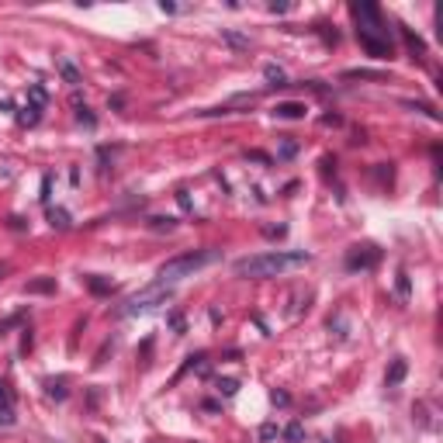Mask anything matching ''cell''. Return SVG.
Instances as JSON below:
<instances>
[{
    "mask_svg": "<svg viewBox=\"0 0 443 443\" xmlns=\"http://www.w3.org/2000/svg\"><path fill=\"white\" fill-rule=\"evenodd\" d=\"M312 257L305 250H270V253H257V257H243L233 264V270L239 277H281V274H291L298 267H305Z\"/></svg>",
    "mask_w": 443,
    "mask_h": 443,
    "instance_id": "cell-1",
    "label": "cell"
},
{
    "mask_svg": "<svg viewBox=\"0 0 443 443\" xmlns=\"http://www.w3.org/2000/svg\"><path fill=\"white\" fill-rule=\"evenodd\" d=\"M222 253L218 250H190V253H180L173 260H166L159 267V284H173V281H184V277H194L197 270L211 267Z\"/></svg>",
    "mask_w": 443,
    "mask_h": 443,
    "instance_id": "cell-2",
    "label": "cell"
},
{
    "mask_svg": "<svg viewBox=\"0 0 443 443\" xmlns=\"http://www.w3.org/2000/svg\"><path fill=\"white\" fill-rule=\"evenodd\" d=\"M166 302H170V288L166 284H149L139 295L125 298V305L118 308V315H146V312H152V308H159Z\"/></svg>",
    "mask_w": 443,
    "mask_h": 443,
    "instance_id": "cell-3",
    "label": "cell"
},
{
    "mask_svg": "<svg viewBox=\"0 0 443 443\" xmlns=\"http://www.w3.org/2000/svg\"><path fill=\"white\" fill-rule=\"evenodd\" d=\"M377 250L374 246H353L350 253H346V270H367V267H374L377 264Z\"/></svg>",
    "mask_w": 443,
    "mask_h": 443,
    "instance_id": "cell-4",
    "label": "cell"
},
{
    "mask_svg": "<svg viewBox=\"0 0 443 443\" xmlns=\"http://www.w3.org/2000/svg\"><path fill=\"white\" fill-rule=\"evenodd\" d=\"M42 104H46V90L35 87V90H32V104L18 115V121H21V125H35V121L42 118Z\"/></svg>",
    "mask_w": 443,
    "mask_h": 443,
    "instance_id": "cell-5",
    "label": "cell"
},
{
    "mask_svg": "<svg viewBox=\"0 0 443 443\" xmlns=\"http://www.w3.org/2000/svg\"><path fill=\"white\" fill-rule=\"evenodd\" d=\"M357 39H360V46H364V52H367V56H374V59H391V42L364 39V35H357Z\"/></svg>",
    "mask_w": 443,
    "mask_h": 443,
    "instance_id": "cell-6",
    "label": "cell"
},
{
    "mask_svg": "<svg viewBox=\"0 0 443 443\" xmlns=\"http://www.w3.org/2000/svg\"><path fill=\"white\" fill-rule=\"evenodd\" d=\"M0 426H14V398L8 384H0Z\"/></svg>",
    "mask_w": 443,
    "mask_h": 443,
    "instance_id": "cell-7",
    "label": "cell"
},
{
    "mask_svg": "<svg viewBox=\"0 0 443 443\" xmlns=\"http://www.w3.org/2000/svg\"><path fill=\"white\" fill-rule=\"evenodd\" d=\"M305 111H308V108H305L302 101H284V104H277V108H274V115H277V118H288V121L305 118Z\"/></svg>",
    "mask_w": 443,
    "mask_h": 443,
    "instance_id": "cell-8",
    "label": "cell"
},
{
    "mask_svg": "<svg viewBox=\"0 0 443 443\" xmlns=\"http://www.w3.org/2000/svg\"><path fill=\"white\" fill-rule=\"evenodd\" d=\"M405 371H408V364H405L402 357H395V360H391V367H388V374H384V384H388V388H395V384H402V377H405Z\"/></svg>",
    "mask_w": 443,
    "mask_h": 443,
    "instance_id": "cell-9",
    "label": "cell"
},
{
    "mask_svg": "<svg viewBox=\"0 0 443 443\" xmlns=\"http://www.w3.org/2000/svg\"><path fill=\"white\" fill-rule=\"evenodd\" d=\"M83 284H87L94 295H111V291H115V284H111V281H104V277H94V274H90V277H83Z\"/></svg>",
    "mask_w": 443,
    "mask_h": 443,
    "instance_id": "cell-10",
    "label": "cell"
},
{
    "mask_svg": "<svg viewBox=\"0 0 443 443\" xmlns=\"http://www.w3.org/2000/svg\"><path fill=\"white\" fill-rule=\"evenodd\" d=\"M28 291H32V295H49V291H56V281H52V277L32 281V284H28Z\"/></svg>",
    "mask_w": 443,
    "mask_h": 443,
    "instance_id": "cell-11",
    "label": "cell"
},
{
    "mask_svg": "<svg viewBox=\"0 0 443 443\" xmlns=\"http://www.w3.org/2000/svg\"><path fill=\"white\" fill-rule=\"evenodd\" d=\"M49 222H52L56 229H70V215H66L63 208H52V211H49Z\"/></svg>",
    "mask_w": 443,
    "mask_h": 443,
    "instance_id": "cell-12",
    "label": "cell"
},
{
    "mask_svg": "<svg viewBox=\"0 0 443 443\" xmlns=\"http://www.w3.org/2000/svg\"><path fill=\"white\" fill-rule=\"evenodd\" d=\"M402 35H405V42H408V49H412V52H419V56L426 52V46H422V39H419V35H412L408 28H402Z\"/></svg>",
    "mask_w": 443,
    "mask_h": 443,
    "instance_id": "cell-13",
    "label": "cell"
},
{
    "mask_svg": "<svg viewBox=\"0 0 443 443\" xmlns=\"http://www.w3.org/2000/svg\"><path fill=\"white\" fill-rule=\"evenodd\" d=\"M264 77H267L274 87H284V80H288V77H284V70H277V66H267V70H264Z\"/></svg>",
    "mask_w": 443,
    "mask_h": 443,
    "instance_id": "cell-14",
    "label": "cell"
},
{
    "mask_svg": "<svg viewBox=\"0 0 443 443\" xmlns=\"http://www.w3.org/2000/svg\"><path fill=\"white\" fill-rule=\"evenodd\" d=\"M395 291H398V298H402V302H408V274H405V270H398V281H395Z\"/></svg>",
    "mask_w": 443,
    "mask_h": 443,
    "instance_id": "cell-15",
    "label": "cell"
},
{
    "mask_svg": "<svg viewBox=\"0 0 443 443\" xmlns=\"http://www.w3.org/2000/svg\"><path fill=\"white\" fill-rule=\"evenodd\" d=\"M302 436H305V426H302V422H291V426L284 429V440H288V443H298Z\"/></svg>",
    "mask_w": 443,
    "mask_h": 443,
    "instance_id": "cell-16",
    "label": "cell"
},
{
    "mask_svg": "<svg viewBox=\"0 0 443 443\" xmlns=\"http://www.w3.org/2000/svg\"><path fill=\"white\" fill-rule=\"evenodd\" d=\"M218 391L226 395V398H233V395L239 391V381H233V377H226V381H218Z\"/></svg>",
    "mask_w": 443,
    "mask_h": 443,
    "instance_id": "cell-17",
    "label": "cell"
},
{
    "mask_svg": "<svg viewBox=\"0 0 443 443\" xmlns=\"http://www.w3.org/2000/svg\"><path fill=\"white\" fill-rule=\"evenodd\" d=\"M281 436V429L274 426V422H267V426H260V440H277Z\"/></svg>",
    "mask_w": 443,
    "mask_h": 443,
    "instance_id": "cell-18",
    "label": "cell"
},
{
    "mask_svg": "<svg viewBox=\"0 0 443 443\" xmlns=\"http://www.w3.org/2000/svg\"><path fill=\"white\" fill-rule=\"evenodd\" d=\"M173 226H177V222H173V218H152V229H156V233H163V229L170 233Z\"/></svg>",
    "mask_w": 443,
    "mask_h": 443,
    "instance_id": "cell-19",
    "label": "cell"
},
{
    "mask_svg": "<svg viewBox=\"0 0 443 443\" xmlns=\"http://www.w3.org/2000/svg\"><path fill=\"white\" fill-rule=\"evenodd\" d=\"M63 77H66L70 83H80V73H77V70H73L70 63H63Z\"/></svg>",
    "mask_w": 443,
    "mask_h": 443,
    "instance_id": "cell-20",
    "label": "cell"
},
{
    "mask_svg": "<svg viewBox=\"0 0 443 443\" xmlns=\"http://www.w3.org/2000/svg\"><path fill=\"white\" fill-rule=\"evenodd\" d=\"M170 326H173L177 333H184V315H177V312H173V315H170Z\"/></svg>",
    "mask_w": 443,
    "mask_h": 443,
    "instance_id": "cell-21",
    "label": "cell"
},
{
    "mask_svg": "<svg viewBox=\"0 0 443 443\" xmlns=\"http://www.w3.org/2000/svg\"><path fill=\"white\" fill-rule=\"evenodd\" d=\"M226 39H229V42H233V46H239V49H246V46H250V42H246V39H239V35H233V32H229V35H226Z\"/></svg>",
    "mask_w": 443,
    "mask_h": 443,
    "instance_id": "cell-22",
    "label": "cell"
},
{
    "mask_svg": "<svg viewBox=\"0 0 443 443\" xmlns=\"http://www.w3.org/2000/svg\"><path fill=\"white\" fill-rule=\"evenodd\" d=\"M270 398H274V402H277V405H288V395H284V391H274V395H270Z\"/></svg>",
    "mask_w": 443,
    "mask_h": 443,
    "instance_id": "cell-23",
    "label": "cell"
},
{
    "mask_svg": "<svg viewBox=\"0 0 443 443\" xmlns=\"http://www.w3.org/2000/svg\"><path fill=\"white\" fill-rule=\"evenodd\" d=\"M14 322H18V319H8L4 326H0V336H4V329H8V326H14Z\"/></svg>",
    "mask_w": 443,
    "mask_h": 443,
    "instance_id": "cell-24",
    "label": "cell"
},
{
    "mask_svg": "<svg viewBox=\"0 0 443 443\" xmlns=\"http://www.w3.org/2000/svg\"><path fill=\"white\" fill-rule=\"evenodd\" d=\"M4 274H8V267H0V281H4Z\"/></svg>",
    "mask_w": 443,
    "mask_h": 443,
    "instance_id": "cell-25",
    "label": "cell"
}]
</instances>
